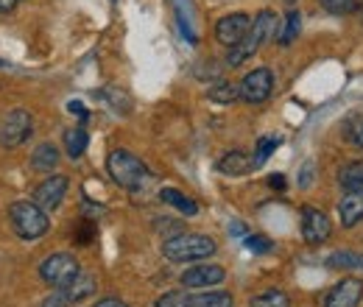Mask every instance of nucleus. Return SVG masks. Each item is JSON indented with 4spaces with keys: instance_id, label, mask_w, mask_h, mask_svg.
Wrapping results in <instances>:
<instances>
[{
    "instance_id": "obj_16",
    "label": "nucleus",
    "mask_w": 363,
    "mask_h": 307,
    "mask_svg": "<svg viewBox=\"0 0 363 307\" xmlns=\"http://www.w3.org/2000/svg\"><path fill=\"white\" fill-rule=\"evenodd\" d=\"M59 165V148L53 145V143H43V145H37L34 148V154H31V168L34 171H53Z\"/></svg>"
},
{
    "instance_id": "obj_9",
    "label": "nucleus",
    "mask_w": 363,
    "mask_h": 307,
    "mask_svg": "<svg viewBox=\"0 0 363 307\" xmlns=\"http://www.w3.org/2000/svg\"><path fill=\"white\" fill-rule=\"evenodd\" d=\"M333 226H330V218L324 213H318L313 207H305L302 210V238L311 243V246H318L330 238Z\"/></svg>"
},
{
    "instance_id": "obj_29",
    "label": "nucleus",
    "mask_w": 363,
    "mask_h": 307,
    "mask_svg": "<svg viewBox=\"0 0 363 307\" xmlns=\"http://www.w3.org/2000/svg\"><path fill=\"white\" fill-rule=\"evenodd\" d=\"M272 246L274 243L269 238H263V235H249V238H246V249H249L252 255H269Z\"/></svg>"
},
{
    "instance_id": "obj_7",
    "label": "nucleus",
    "mask_w": 363,
    "mask_h": 307,
    "mask_svg": "<svg viewBox=\"0 0 363 307\" xmlns=\"http://www.w3.org/2000/svg\"><path fill=\"white\" fill-rule=\"evenodd\" d=\"M252 31V20H249V14H243V11H235V14H227V17H221L218 23H216V40L221 45H238L246 34Z\"/></svg>"
},
{
    "instance_id": "obj_19",
    "label": "nucleus",
    "mask_w": 363,
    "mask_h": 307,
    "mask_svg": "<svg viewBox=\"0 0 363 307\" xmlns=\"http://www.w3.org/2000/svg\"><path fill=\"white\" fill-rule=\"evenodd\" d=\"M160 199H162V201H168L171 207H177V210L184 213V216H196V213H199L196 201H193V199H187V196H182L179 190H174V187H162V190H160Z\"/></svg>"
},
{
    "instance_id": "obj_3",
    "label": "nucleus",
    "mask_w": 363,
    "mask_h": 307,
    "mask_svg": "<svg viewBox=\"0 0 363 307\" xmlns=\"http://www.w3.org/2000/svg\"><path fill=\"white\" fill-rule=\"evenodd\" d=\"M9 221L14 226V232L26 240H34L40 235H45L50 221H48V213L37 204V201H14L9 207Z\"/></svg>"
},
{
    "instance_id": "obj_32",
    "label": "nucleus",
    "mask_w": 363,
    "mask_h": 307,
    "mask_svg": "<svg viewBox=\"0 0 363 307\" xmlns=\"http://www.w3.org/2000/svg\"><path fill=\"white\" fill-rule=\"evenodd\" d=\"M67 109H70V115H76V118H87V109H84V104H79V101H70Z\"/></svg>"
},
{
    "instance_id": "obj_34",
    "label": "nucleus",
    "mask_w": 363,
    "mask_h": 307,
    "mask_svg": "<svg viewBox=\"0 0 363 307\" xmlns=\"http://www.w3.org/2000/svg\"><path fill=\"white\" fill-rule=\"evenodd\" d=\"M269 184H272V187H277V190H282V187H285V176L274 174L272 179H269Z\"/></svg>"
},
{
    "instance_id": "obj_11",
    "label": "nucleus",
    "mask_w": 363,
    "mask_h": 307,
    "mask_svg": "<svg viewBox=\"0 0 363 307\" xmlns=\"http://www.w3.org/2000/svg\"><path fill=\"white\" fill-rule=\"evenodd\" d=\"M224 277H227V271L221 265H196V268H187L182 274L179 282L184 288H210V285L224 282Z\"/></svg>"
},
{
    "instance_id": "obj_27",
    "label": "nucleus",
    "mask_w": 363,
    "mask_h": 307,
    "mask_svg": "<svg viewBox=\"0 0 363 307\" xmlns=\"http://www.w3.org/2000/svg\"><path fill=\"white\" fill-rule=\"evenodd\" d=\"M277 145H279L277 137H260V140H257V151H255V165H263V162L274 154Z\"/></svg>"
},
{
    "instance_id": "obj_4",
    "label": "nucleus",
    "mask_w": 363,
    "mask_h": 307,
    "mask_svg": "<svg viewBox=\"0 0 363 307\" xmlns=\"http://www.w3.org/2000/svg\"><path fill=\"white\" fill-rule=\"evenodd\" d=\"M79 274H82V271H79V260H76L73 255H67V252L50 255V257H45L43 265H40V277L45 279L48 285L59 288V291H65Z\"/></svg>"
},
{
    "instance_id": "obj_1",
    "label": "nucleus",
    "mask_w": 363,
    "mask_h": 307,
    "mask_svg": "<svg viewBox=\"0 0 363 307\" xmlns=\"http://www.w3.org/2000/svg\"><path fill=\"white\" fill-rule=\"evenodd\" d=\"M162 255L171 263H196V260H207L216 255V240L207 235H174L162 243Z\"/></svg>"
},
{
    "instance_id": "obj_15",
    "label": "nucleus",
    "mask_w": 363,
    "mask_h": 307,
    "mask_svg": "<svg viewBox=\"0 0 363 307\" xmlns=\"http://www.w3.org/2000/svg\"><path fill=\"white\" fill-rule=\"evenodd\" d=\"M257 48H260V40H257V37H255V34L249 31V34H246V37H243L240 43L229 48L227 65H229V67H238V65H243L246 59H252V56L257 53Z\"/></svg>"
},
{
    "instance_id": "obj_30",
    "label": "nucleus",
    "mask_w": 363,
    "mask_h": 307,
    "mask_svg": "<svg viewBox=\"0 0 363 307\" xmlns=\"http://www.w3.org/2000/svg\"><path fill=\"white\" fill-rule=\"evenodd\" d=\"M154 307H187V294H182V291L162 294V296L157 299V305H154Z\"/></svg>"
},
{
    "instance_id": "obj_5",
    "label": "nucleus",
    "mask_w": 363,
    "mask_h": 307,
    "mask_svg": "<svg viewBox=\"0 0 363 307\" xmlns=\"http://www.w3.org/2000/svg\"><path fill=\"white\" fill-rule=\"evenodd\" d=\"M31 134V115L26 109H11L3 121H0V145L6 148H17L20 143H26Z\"/></svg>"
},
{
    "instance_id": "obj_35",
    "label": "nucleus",
    "mask_w": 363,
    "mask_h": 307,
    "mask_svg": "<svg viewBox=\"0 0 363 307\" xmlns=\"http://www.w3.org/2000/svg\"><path fill=\"white\" fill-rule=\"evenodd\" d=\"M17 6V0H0V11H11Z\"/></svg>"
},
{
    "instance_id": "obj_26",
    "label": "nucleus",
    "mask_w": 363,
    "mask_h": 307,
    "mask_svg": "<svg viewBox=\"0 0 363 307\" xmlns=\"http://www.w3.org/2000/svg\"><path fill=\"white\" fill-rule=\"evenodd\" d=\"M299 23H302L299 11H288V17H285V28H282V34H279V43L282 45L294 43V40H296V34H299Z\"/></svg>"
},
{
    "instance_id": "obj_17",
    "label": "nucleus",
    "mask_w": 363,
    "mask_h": 307,
    "mask_svg": "<svg viewBox=\"0 0 363 307\" xmlns=\"http://www.w3.org/2000/svg\"><path fill=\"white\" fill-rule=\"evenodd\" d=\"M65 294L70 296L73 305H76V302H84L87 296L95 294V277H92V274H79V277L65 288Z\"/></svg>"
},
{
    "instance_id": "obj_6",
    "label": "nucleus",
    "mask_w": 363,
    "mask_h": 307,
    "mask_svg": "<svg viewBox=\"0 0 363 307\" xmlns=\"http://www.w3.org/2000/svg\"><path fill=\"white\" fill-rule=\"evenodd\" d=\"M272 89H274V76L269 67H257V70L246 73L243 82L238 84L240 98L249 101V104H263L272 95Z\"/></svg>"
},
{
    "instance_id": "obj_25",
    "label": "nucleus",
    "mask_w": 363,
    "mask_h": 307,
    "mask_svg": "<svg viewBox=\"0 0 363 307\" xmlns=\"http://www.w3.org/2000/svg\"><path fill=\"white\" fill-rule=\"evenodd\" d=\"M344 137L363 151V115H352L347 123H344Z\"/></svg>"
},
{
    "instance_id": "obj_24",
    "label": "nucleus",
    "mask_w": 363,
    "mask_h": 307,
    "mask_svg": "<svg viewBox=\"0 0 363 307\" xmlns=\"http://www.w3.org/2000/svg\"><path fill=\"white\" fill-rule=\"evenodd\" d=\"M249 307H291V299L282 294V291H266V294H260V296H255Z\"/></svg>"
},
{
    "instance_id": "obj_28",
    "label": "nucleus",
    "mask_w": 363,
    "mask_h": 307,
    "mask_svg": "<svg viewBox=\"0 0 363 307\" xmlns=\"http://www.w3.org/2000/svg\"><path fill=\"white\" fill-rule=\"evenodd\" d=\"M321 6L330 14H352L361 6V0H321Z\"/></svg>"
},
{
    "instance_id": "obj_33",
    "label": "nucleus",
    "mask_w": 363,
    "mask_h": 307,
    "mask_svg": "<svg viewBox=\"0 0 363 307\" xmlns=\"http://www.w3.org/2000/svg\"><path fill=\"white\" fill-rule=\"evenodd\" d=\"M95 307H129V305H126V302H121V299H112V296H109V299H101Z\"/></svg>"
},
{
    "instance_id": "obj_21",
    "label": "nucleus",
    "mask_w": 363,
    "mask_h": 307,
    "mask_svg": "<svg viewBox=\"0 0 363 307\" xmlns=\"http://www.w3.org/2000/svg\"><path fill=\"white\" fill-rule=\"evenodd\" d=\"M87 132L84 129H70V132L65 134V151H67V157L70 160H79L84 151H87Z\"/></svg>"
},
{
    "instance_id": "obj_31",
    "label": "nucleus",
    "mask_w": 363,
    "mask_h": 307,
    "mask_svg": "<svg viewBox=\"0 0 363 307\" xmlns=\"http://www.w3.org/2000/svg\"><path fill=\"white\" fill-rule=\"evenodd\" d=\"M37 307H73V302H70V296H67V294L53 291V294H50V296H45V299H43Z\"/></svg>"
},
{
    "instance_id": "obj_2",
    "label": "nucleus",
    "mask_w": 363,
    "mask_h": 307,
    "mask_svg": "<svg viewBox=\"0 0 363 307\" xmlns=\"http://www.w3.org/2000/svg\"><path fill=\"white\" fill-rule=\"evenodd\" d=\"M106 171H109V176H112L121 187H126V190H137V187H143V184L148 182V168H145V162H143L140 157H135L132 151H126V148H118V151L109 154Z\"/></svg>"
},
{
    "instance_id": "obj_8",
    "label": "nucleus",
    "mask_w": 363,
    "mask_h": 307,
    "mask_svg": "<svg viewBox=\"0 0 363 307\" xmlns=\"http://www.w3.org/2000/svg\"><path fill=\"white\" fill-rule=\"evenodd\" d=\"M363 296V282L358 277H347L341 279L324 299V307H358Z\"/></svg>"
},
{
    "instance_id": "obj_23",
    "label": "nucleus",
    "mask_w": 363,
    "mask_h": 307,
    "mask_svg": "<svg viewBox=\"0 0 363 307\" xmlns=\"http://www.w3.org/2000/svg\"><path fill=\"white\" fill-rule=\"evenodd\" d=\"M207 98H210V101H216V104H232V101H238V98H240V92H238L235 84L221 82V84H216V87L207 89Z\"/></svg>"
},
{
    "instance_id": "obj_37",
    "label": "nucleus",
    "mask_w": 363,
    "mask_h": 307,
    "mask_svg": "<svg viewBox=\"0 0 363 307\" xmlns=\"http://www.w3.org/2000/svg\"><path fill=\"white\" fill-rule=\"evenodd\" d=\"M246 229H243V223H232V235H243Z\"/></svg>"
},
{
    "instance_id": "obj_22",
    "label": "nucleus",
    "mask_w": 363,
    "mask_h": 307,
    "mask_svg": "<svg viewBox=\"0 0 363 307\" xmlns=\"http://www.w3.org/2000/svg\"><path fill=\"white\" fill-rule=\"evenodd\" d=\"M327 268L333 271H341V268H363V255H355V252H335L327 257Z\"/></svg>"
},
{
    "instance_id": "obj_13",
    "label": "nucleus",
    "mask_w": 363,
    "mask_h": 307,
    "mask_svg": "<svg viewBox=\"0 0 363 307\" xmlns=\"http://www.w3.org/2000/svg\"><path fill=\"white\" fill-rule=\"evenodd\" d=\"M252 168H257L255 165V160L249 157V154H243V151H229L221 157V162H218V171L227 176H243L249 174Z\"/></svg>"
},
{
    "instance_id": "obj_10",
    "label": "nucleus",
    "mask_w": 363,
    "mask_h": 307,
    "mask_svg": "<svg viewBox=\"0 0 363 307\" xmlns=\"http://www.w3.org/2000/svg\"><path fill=\"white\" fill-rule=\"evenodd\" d=\"M67 176L56 174L45 179L37 190H34V201L43 207V210H56L59 204H62V199H65V193H67Z\"/></svg>"
},
{
    "instance_id": "obj_20",
    "label": "nucleus",
    "mask_w": 363,
    "mask_h": 307,
    "mask_svg": "<svg viewBox=\"0 0 363 307\" xmlns=\"http://www.w3.org/2000/svg\"><path fill=\"white\" fill-rule=\"evenodd\" d=\"M187 307H235V302L229 294L213 291V294H196V296L187 294Z\"/></svg>"
},
{
    "instance_id": "obj_36",
    "label": "nucleus",
    "mask_w": 363,
    "mask_h": 307,
    "mask_svg": "<svg viewBox=\"0 0 363 307\" xmlns=\"http://www.w3.org/2000/svg\"><path fill=\"white\" fill-rule=\"evenodd\" d=\"M311 184V165H305V174H302V187Z\"/></svg>"
},
{
    "instance_id": "obj_18",
    "label": "nucleus",
    "mask_w": 363,
    "mask_h": 307,
    "mask_svg": "<svg viewBox=\"0 0 363 307\" xmlns=\"http://www.w3.org/2000/svg\"><path fill=\"white\" fill-rule=\"evenodd\" d=\"M338 184H341L344 190H361L363 193V160L347 162V165L338 171Z\"/></svg>"
},
{
    "instance_id": "obj_14",
    "label": "nucleus",
    "mask_w": 363,
    "mask_h": 307,
    "mask_svg": "<svg viewBox=\"0 0 363 307\" xmlns=\"http://www.w3.org/2000/svg\"><path fill=\"white\" fill-rule=\"evenodd\" d=\"M277 31H279V20H277V14L269 11V9H263L255 20H252V34L263 43H272L274 37H277Z\"/></svg>"
},
{
    "instance_id": "obj_12",
    "label": "nucleus",
    "mask_w": 363,
    "mask_h": 307,
    "mask_svg": "<svg viewBox=\"0 0 363 307\" xmlns=\"http://www.w3.org/2000/svg\"><path fill=\"white\" fill-rule=\"evenodd\" d=\"M338 218L344 226H355L363 221V193L361 190H347V196L338 201Z\"/></svg>"
}]
</instances>
